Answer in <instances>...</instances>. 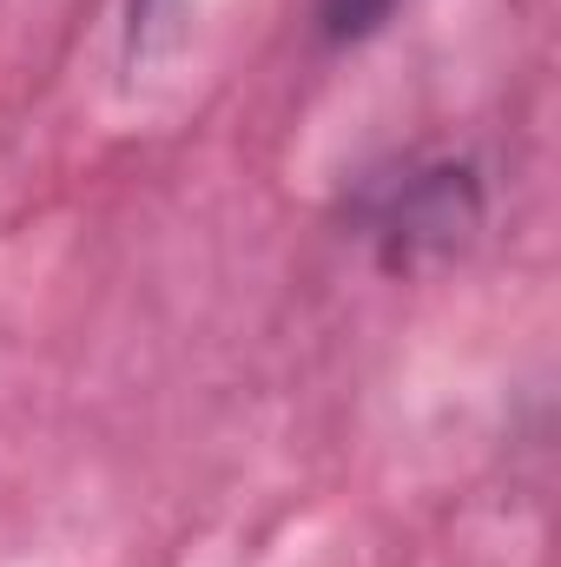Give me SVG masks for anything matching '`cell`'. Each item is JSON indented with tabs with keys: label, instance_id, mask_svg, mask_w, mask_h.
I'll list each match as a JSON object with an SVG mask.
<instances>
[{
	"label": "cell",
	"instance_id": "obj_1",
	"mask_svg": "<svg viewBox=\"0 0 561 567\" xmlns=\"http://www.w3.org/2000/svg\"><path fill=\"white\" fill-rule=\"evenodd\" d=\"M384 231H390V265H417L422 251L462 245V231H476V178H469V165L417 172L397 192Z\"/></svg>",
	"mask_w": 561,
	"mask_h": 567
},
{
	"label": "cell",
	"instance_id": "obj_2",
	"mask_svg": "<svg viewBox=\"0 0 561 567\" xmlns=\"http://www.w3.org/2000/svg\"><path fill=\"white\" fill-rule=\"evenodd\" d=\"M390 13H397V0H317V27H324V40H330V47L370 40Z\"/></svg>",
	"mask_w": 561,
	"mask_h": 567
},
{
	"label": "cell",
	"instance_id": "obj_3",
	"mask_svg": "<svg viewBox=\"0 0 561 567\" xmlns=\"http://www.w3.org/2000/svg\"><path fill=\"white\" fill-rule=\"evenodd\" d=\"M140 7H152V0H140Z\"/></svg>",
	"mask_w": 561,
	"mask_h": 567
}]
</instances>
